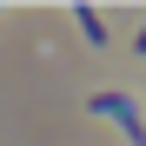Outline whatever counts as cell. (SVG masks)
<instances>
[{"mask_svg": "<svg viewBox=\"0 0 146 146\" xmlns=\"http://www.w3.org/2000/svg\"><path fill=\"white\" fill-rule=\"evenodd\" d=\"M86 106L100 113V119H119V126H126V139H133V146H146V119H139V106L126 100V93H93Z\"/></svg>", "mask_w": 146, "mask_h": 146, "instance_id": "1", "label": "cell"}, {"mask_svg": "<svg viewBox=\"0 0 146 146\" xmlns=\"http://www.w3.org/2000/svg\"><path fill=\"white\" fill-rule=\"evenodd\" d=\"M73 20H80V33H86L93 46H106V20L93 13V7H73Z\"/></svg>", "mask_w": 146, "mask_h": 146, "instance_id": "2", "label": "cell"}, {"mask_svg": "<svg viewBox=\"0 0 146 146\" xmlns=\"http://www.w3.org/2000/svg\"><path fill=\"white\" fill-rule=\"evenodd\" d=\"M133 46H139V53H146V27H139V40H133Z\"/></svg>", "mask_w": 146, "mask_h": 146, "instance_id": "3", "label": "cell"}]
</instances>
